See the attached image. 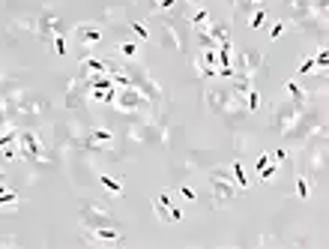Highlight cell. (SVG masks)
Returning <instances> with one entry per match:
<instances>
[{
    "label": "cell",
    "instance_id": "cell-1",
    "mask_svg": "<svg viewBox=\"0 0 329 249\" xmlns=\"http://www.w3.org/2000/svg\"><path fill=\"white\" fill-rule=\"evenodd\" d=\"M204 99H207V108L212 114H219V117L234 120V117H243L245 114V102L237 99V96L227 90V84H207V87H204Z\"/></svg>",
    "mask_w": 329,
    "mask_h": 249
},
{
    "label": "cell",
    "instance_id": "cell-2",
    "mask_svg": "<svg viewBox=\"0 0 329 249\" xmlns=\"http://www.w3.org/2000/svg\"><path fill=\"white\" fill-rule=\"evenodd\" d=\"M209 189H212V207H230L237 201V183H234V174L230 168H209L207 171Z\"/></svg>",
    "mask_w": 329,
    "mask_h": 249
},
{
    "label": "cell",
    "instance_id": "cell-3",
    "mask_svg": "<svg viewBox=\"0 0 329 249\" xmlns=\"http://www.w3.org/2000/svg\"><path fill=\"white\" fill-rule=\"evenodd\" d=\"M302 111H305V108L294 105L291 99H278V102H273V105H269V129L278 132V135H284L287 129H294L296 126V120L302 117Z\"/></svg>",
    "mask_w": 329,
    "mask_h": 249
},
{
    "label": "cell",
    "instance_id": "cell-4",
    "mask_svg": "<svg viewBox=\"0 0 329 249\" xmlns=\"http://www.w3.org/2000/svg\"><path fill=\"white\" fill-rule=\"evenodd\" d=\"M230 69L234 75H248V78H266V60H263V51L258 48H245L240 54H230Z\"/></svg>",
    "mask_w": 329,
    "mask_h": 249
},
{
    "label": "cell",
    "instance_id": "cell-5",
    "mask_svg": "<svg viewBox=\"0 0 329 249\" xmlns=\"http://www.w3.org/2000/svg\"><path fill=\"white\" fill-rule=\"evenodd\" d=\"M18 147H21V159L27 165H45L48 162V150L33 129H18Z\"/></svg>",
    "mask_w": 329,
    "mask_h": 249
},
{
    "label": "cell",
    "instance_id": "cell-6",
    "mask_svg": "<svg viewBox=\"0 0 329 249\" xmlns=\"http://www.w3.org/2000/svg\"><path fill=\"white\" fill-rule=\"evenodd\" d=\"M69 33V24L63 21V18L57 15V12H42V15L36 18V39L39 42H51L54 36H66Z\"/></svg>",
    "mask_w": 329,
    "mask_h": 249
},
{
    "label": "cell",
    "instance_id": "cell-7",
    "mask_svg": "<svg viewBox=\"0 0 329 249\" xmlns=\"http://www.w3.org/2000/svg\"><path fill=\"white\" fill-rule=\"evenodd\" d=\"M189 33L191 27H183L177 18H165V27H162V45H171L173 51H189Z\"/></svg>",
    "mask_w": 329,
    "mask_h": 249
},
{
    "label": "cell",
    "instance_id": "cell-8",
    "mask_svg": "<svg viewBox=\"0 0 329 249\" xmlns=\"http://www.w3.org/2000/svg\"><path fill=\"white\" fill-rule=\"evenodd\" d=\"M150 105L153 102L135 84L132 87H120V99H117V111L120 114H144V111H150Z\"/></svg>",
    "mask_w": 329,
    "mask_h": 249
},
{
    "label": "cell",
    "instance_id": "cell-9",
    "mask_svg": "<svg viewBox=\"0 0 329 249\" xmlns=\"http://www.w3.org/2000/svg\"><path fill=\"white\" fill-rule=\"evenodd\" d=\"M75 42H78V57H87L90 48H96L99 42H102V27L99 24H93V21H81L78 27H75Z\"/></svg>",
    "mask_w": 329,
    "mask_h": 249
},
{
    "label": "cell",
    "instance_id": "cell-10",
    "mask_svg": "<svg viewBox=\"0 0 329 249\" xmlns=\"http://www.w3.org/2000/svg\"><path fill=\"white\" fill-rule=\"evenodd\" d=\"M78 219H81V225H84V228H105V225H117V216L108 214V210H102V207H96V204H81Z\"/></svg>",
    "mask_w": 329,
    "mask_h": 249
},
{
    "label": "cell",
    "instance_id": "cell-11",
    "mask_svg": "<svg viewBox=\"0 0 329 249\" xmlns=\"http://www.w3.org/2000/svg\"><path fill=\"white\" fill-rule=\"evenodd\" d=\"M84 240H93L99 246H114V243H126V234L117 225H105V228H87Z\"/></svg>",
    "mask_w": 329,
    "mask_h": 249
},
{
    "label": "cell",
    "instance_id": "cell-12",
    "mask_svg": "<svg viewBox=\"0 0 329 249\" xmlns=\"http://www.w3.org/2000/svg\"><path fill=\"white\" fill-rule=\"evenodd\" d=\"M0 159L18 162L21 159V147H18V129H9L0 135Z\"/></svg>",
    "mask_w": 329,
    "mask_h": 249
},
{
    "label": "cell",
    "instance_id": "cell-13",
    "mask_svg": "<svg viewBox=\"0 0 329 249\" xmlns=\"http://www.w3.org/2000/svg\"><path fill=\"white\" fill-rule=\"evenodd\" d=\"M207 30H209V36L216 39L219 48H230V21H227V18H212L207 24Z\"/></svg>",
    "mask_w": 329,
    "mask_h": 249
},
{
    "label": "cell",
    "instance_id": "cell-14",
    "mask_svg": "<svg viewBox=\"0 0 329 249\" xmlns=\"http://www.w3.org/2000/svg\"><path fill=\"white\" fill-rule=\"evenodd\" d=\"M284 96H287L294 105H299V108H305L308 105V99H312V96H308V87H302L299 81H284Z\"/></svg>",
    "mask_w": 329,
    "mask_h": 249
},
{
    "label": "cell",
    "instance_id": "cell-15",
    "mask_svg": "<svg viewBox=\"0 0 329 249\" xmlns=\"http://www.w3.org/2000/svg\"><path fill=\"white\" fill-rule=\"evenodd\" d=\"M177 9H180V0H153V3H150V12L159 18L177 15Z\"/></svg>",
    "mask_w": 329,
    "mask_h": 249
},
{
    "label": "cell",
    "instance_id": "cell-16",
    "mask_svg": "<svg viewBox=\"0 0 329 249\" xmlns=\"http://www.w3.org/2000/svg\"><path fill=\"white\" fill-rule=\"evenodd\" d=\"M186 21H189V27H207L209 21H212V15H209L207 6H195V9L186 12Z\"/></svg>",
    "mask_w": 329,
    "mask_h": 249
},
{
    "label": "cell",
    "instance_id": "cell-17",
    "mask_svg": "<svg viewBox=\"0 0 329 249\" xmlns=\"http://www.w3.org/2000/svg\"><path fill=\"white\" fill-rule=\"evenodd\" d=\"M191 33H195V39H198V48H204V51H216V48H219L216 39L209 36L207 27H191Z\"/></svg>",
    "mask_w": 329,
    "mask_h": 249
},
{
    "label": "cell",
    "instance_id": "cell-18",
    "mask_svg": "<svg viewBox=\"0 0 329 249\" xmlns=\"http://www.w3.org/2000/svg\"><path fill=\"white\" fill-rule=\"evenodd\" d=\"M266 21H269V9H266V6H258V9L248 12V27H251V30H263Z\"/></svg>",
    "mask_w": 329,
    "mask_h": 249
},
{
    "label": "cell",
    "instance_id": "cell-19",
    "mask_svg": "<svg viewBox=\"0 0 329 249\" xmlns=\"http://www.w3.org/2000/svg\"><path fill=\"white\" fill-rule=\"evenodd\" d=\"M21 204V195H15L12 189H6L3 183H0V210H12Z\"/></svg>",
    "mask_w": 329,
    "mask_h": 249
},
{
    "label": "cell",
    "instance_id": "cell-20",
    "mask_svg": "<svg viewBox=\"0 0 329 249\" xmlns=\"http://www.w3.org/2000/svg\"><path fill=\"white\" fill-rule=\"evenodd\" d=\"M230 174H234L237 189H248V174L243 171V165H240V162H234V165H230Z\"/></svg>",
    "mask_w": 329,
    "mask_h": 249
},
{
    "label": "cell",
    "instance_id": "cell-21",
    "mask_svg": "<svg viewBox=\"0 0 329 249\" xmlns=\"http://www.w3.org/2000/svg\"><path fill=\"white\" fill-rule=\"evenodd\" d=\"M114 51L120 54L123 60H135V54H138V45H135V42H120V45H114Z\"/></svg>",
    "mask_w": 329,
    "mask_h": 249
},
{
    "label": "cell",
    "instance_id": "cell-22",
    "mask_svg": "<svg viewBox=\"0 0 329 249\" xmlns=\"http://www.w3.org/2000/svg\"><path fill=\"white\" fill-rule=\"evenodd\" d=\"M99 183H102L111 195H123V180H114V177H108V174H102V177H99Z\"/></svg>",
    "mask_w": 329,
    "mask_h": 249
},
{
    "label": "cell",
    "instance_id": "cell-23",
    "mask_svg": "<svg viewBox=\"0 0 329 249\" xmlns=\"http://www.w3.org/2000/svg\"><path fill=\"white\" fill-rule=\"evenodd\" d=\"M278 171H281V168H278V165H273V162H269V165H263V168L258 171V174H260V183H273V180L278 177Z\"/></svg>",
    "mask_w": 329,
    "mask_h": 249
},
{
    "label": "cell",
    "instance_id": "cell-24",
    "mask_svg": "<svg viewBox=\"0 0 329 249\" xmlns=\"http://www.w3.org/2000/svg\"><path fill=\"white\" fill-rule=\"evenodd\" d=\"M296 195L302 198H312V189H308V180H305V174H296Z\"/></svg>",
    "mask_w": 329,
    "mask_h": 249
},
{
    "label": "cell",
    "instance_id": "cell-25",
    "mask_svg": "<svg viewBox=\"0 0 329 249\" xmlns=\"http://www.w3.org/2000/svg\"><path fill=\"white\" fill-rule=\"evenodd\" d=\"M245 108H248V111H258V108H260V93L255 87L245 93Z\"/></svg>",
    "mask_w": 329,
    "mask_h": 249
},
{
    "label": "cell",
    "instance_id": "cell-26",
    "mask_svg": "<svg viewBox=\"0 0 329 249\" xmlns=\"http://www.w3.org/2000/svg\"><path fill=\"white\" fill-rule=\"evenodd\" d=\"M153 210H156V216H159V222H171V219H168V216H171V210H168V204H165V201H153Z\"/></svg>",
    "mask_w": 329,
    "mask_h": 249
},
{
    "label": "cell",
    "instance_id": "cell-27",
    "mask_svg": "<svg viewBox=\"0 0 329 249\" xmlns=\"http://www.w3.org/2000/svg\"><path fill=\"white\" fill-rule=\"evenodd\" d=\"M129 27H132V33L138 36V39H150V30H147L141 21H129Z\"/></svg>",
    "mask_w": 329,
    "mask_h": 249
},
{
    "label": "cell",
    "instance_id": "cell-28",
    "mask_svg": "<svg viewBox=\"0 0 329 249\" xmlns=\"http://www.w3.org/2000/svg\"><path fill=\"white\" fill-rule=\"evenodd\" d=\"M54 51L60 54V57H66V36H54Z\"/></svg>",
    "mask_w": 329,
    "mask_h": 249
},
{
    "label": "cell",
    "instance_id": "cell-29",
    "mask_svg": "<svg viewBox=\"0 0 329 249\" xmlns=\"http://www.w3.org/2000/svg\"><path fill=\"white\" fill-rule=\"evenodd\" d=\"M284 30H287V24H284V21H276V24L269 27V39H278V36L284 33Z\"/></svg>",
    "mask_w": 329,
    "mask_h": 249
},
{
    "label": "cell",
    "instance_id": "cell-30",
    "mask_svg": "<svg viewBox=\"0 0 329 249\" xmlns=\"http://www.w3.org/2000/svg\"><path fill=\"white\" fill-rule=\"evenodd\" d=\"M180 195L186 198V201H195V198H198V192H195L191 186H180Z\"/></svg>",
    "mask_w": 329,
    "mask_h": 249
},
{
    "label": "cell",
    "instance_id": "cell-31",
    "mask_svg": "<svg viewBox=\"0 0 329 249\" xmlns=\"http://www.w3.org/2000/svg\"><path fill=\"white\" fill-rule=\"evenodd\" d=\"M312 69H314V57H308V60H305V63L299 66V72H296V75H308Z\"/></svg>",
    "mask_w": 329,
    "mask_h": 249
},
{
    "label": "cell",
    "instance_id": "cell-32",
    "mask_svg": "<svg viewBox=\"0 0 329 249\" xmlns=\"http://www.w3.org/2000/svg\"><path fill=\"white\" fill-rule=\"evenodd\" d=\"M263 165H269V153H260L258 159H255V168H258V171L263 168Z\"/></svg>",
    "mask_w": 329,
    "mask_h": 249
}]
</instances>
